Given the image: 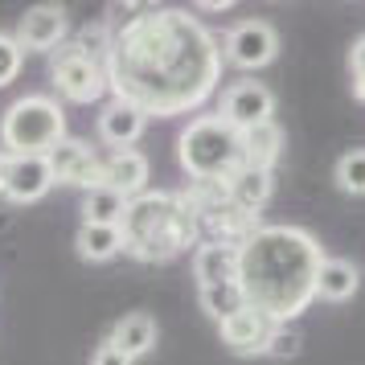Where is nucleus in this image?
I'll return each mask as SVG.
<instances>
[{"instance_id": "obj_23", "label": "nucleus", "mask_w": 365, "mask_h": 365, "mask_svg": "<svg viewBox=\"0 0 365 365\" xmlns=\"http://www.w3.org/2000/svg\"><path fill=\"white\" fill-rule=\"evenodd\" d=\"M332 181H336V189L349 193V197H365V148L345 152V156L336 160V168H332Z\"/></svg>"}, {"instance_id": "obj_7", "label": "nucleus", "mask_w": 365, "mask_h": 365, "mask_svg": "<svg viewBox=\"0 0 365 365\" xmlns=\"http://www.w3.org/2000/svg\"><path fill=\"white\" fill-rule=\"evenodd\" d=\"M275 53H279V34H275V25L271 21H238L226 41H222V58L238 70H263L275 62Z\"/></svg>"}, {"instance_id": "obj_21", "label": "nucleus", "mask_w": 365, "mask_h": 365, "mask_svg": "<svg viewBox=\"0 0 365 365\" xmlns=\"http://www.w3.org/2000/svg\"><path fill=\"white\" fill-rule=\"evenodd\" d=\"M197 304L201 312L210 316L214 324H226L230 316H238L247 304V292H242V283H217V287H197Z\"/></svg>"}, {"instance_id": "obj_5", "label": "nucleus", "mask_w": 365, "mask_h": 365, "mask_svg": "<svg viewBox=\"0 0 365 365\" xmlns=\"http://www.w3.org/2000/svg\"><path fill=\"white\" fill-rule=\"evenodd\" d=\"M62 140H66V111L50 95H21L0 115L4 156H50Z\"/></svg>"}, {"instance_id": "obj_12", "label": "nucleus", "mask_w": 365, "mask_h": 365, "mask_svg": "<svg viewBox=\"0 0 365 365\" xmlns=\"http://www.w3.org/2000/svg\"><path fill=\"white\" fill-rule=\"evenodd\" d=\"M144 128H148V111H140L135 103L128 99H111L103 103V111H99V140L107 144V148H115V152H128L144 135Z\"/></svg>"}, {"instance_id": "obj_15", "label": "nucleus", "mask_w": 365, "mask_h": 365, "mask_svg": "<svg viewBox=\"0 0 365 365\" xmlns=\"http://www.w3.org/2000/svg\"><path fill=\"white\" fill-rule=\"evenodd\" d=\"M238 263H242V247H226V242H201L197 255H193V279H197V287L238 283Z\"/></svg>"}, {"instance_id": "obj_2", "label": "nucleus", "mask_w": 365, "mask_h": 365, "mask_svg": "<svg viewBox=\"0 0 365 365\" xmlns=\"http://www.w3.org/2000/svg\"><path fill=\"white\" fill-rule=\"evenodd\" d=\"M324 250L304 226H259L242 242L238 283L255 312L275 324H292L316 299V275L324 267Z\"/></svg>"}, {"instance_id": "obj_11", "label": "nucleus", "mask_w": 365, "mask_h": 365, "mask_svg": "<svg viewBox=\"0 0 365 365\" xmlns=\"http://www.w3.org/2000/svg\"><path fill=\"white\" fill-rule=\"evenodd\" d=\"M17 41L21 50L53 53L66 46V9L62 4H34L17 21Z\"/></svg>"}, {"instance_id": "obj_3", "label": "nucleus", "mask_w": 365, "mask_h": 365, "mask_svg": "<svg viewBox=\"0 0 365 365\" xmlns=\"http://www.w3.org/2000/svg\"><path fill=\"white\" fill-rule=\"evenodd\" d=\"M123 250L140 263H168L193 242H201V217L185 193H144L128 201Z\"/></svg>"}, {"instance_id": "obj_25", "label": "nucleus", "mask_w": 365, "mask_h": 365, "mask_svg": "<svg viewBox=\"0 0 365 365\" xmlns=\"http://www.w3.org/2000/svg\"><path fill=\"white\" fill-rule=\"evenodd\" d=\"M21 66H25V50H21V41L17 37H9V34H0V91L17 78Z\"/></svg>"}, {"instance_id": "obj_16", "label": "nucleus", "mask_w": 365, "mask_h": 365, "mask_svg": "<svg viewBox=\"0 0 365 365\" xmlns=\"http://www.w3.org/2000/svg\"><path fill=\"white\" fill-rule=\"evenodd\" d=\"M226 189H230V201L242 210V214H255L259 217V210H263L267 201H271V189H275V177L271 173H263V168H238L230 181H226Z\"/></svg>"}, {"instance_id": "obj_29", "label": "nucleus", "mask_w": 365, "mask_h": 365, "mask_svg": "<svg viewBox=\"0 0 365 365\" xmlns=\"http://www.w3.org/2000/svg\"><path fill=\"white\" fill-rule=\"evenodd\" d=\"M197 9H201V13H230L234 4H230V0H201Z\"/></svg>"}, {"instance_id": "obj_9", "label": "nucleus", "mask_w": 365, "mask_h": 365, "mask_svg": "<svg viewBox=\"0 0 365 365\" xmlns=\"http://www.w3.org/2000/svg\"><path fill=\"white\" fill-rule=\"evenodd\" d=\"M50 168H53V181L86 189V193L103 185V156L91 148L86 140H74V135H66V140L50 152Z\"/></svg>"}, {"instance_id": "obj_10", "label": "nucleus", "mask_w": 365, "mask_h": 365, "mask_svg": "<svg viewBox=\"0 0 365 365\" xmlns=\"http://www.w3.org/2000/svg\"><path fill=\"white\" fill-rule=\"evenodd\" d=\"M53 168H50V156H9L4 165V197L17 201V205H34L41 201L46 193L53 189Z\"/></svg>"}, {"instance_id": "obj_30", "label": "nucleus", "mask_w": 365, "mask_h": 365, "mask_svg": "<svg viewBox=\"0 0 365 365\" xmlns=\"http://www.w3.org/2000/svg\"><path fill=\"white\" fill-rule=\"evenodd\" d=\"M4 165H9V156L0 152V189H4Z\"/></svg>"}, {"instance_id": "obj_6", "label": "nucleus", "mask_w": 365, "mask_h": 365, "mask_svg": "<svg viewBox=\"0 0 365 365\" xmlns=\"http://www.w3.org/2000/svg\"><path fill=\"white\" fill-rule=\"evenodd\" d=\"M50 74H53V86H58V95L70 103H99L111 83H107V66L99 62H91L74 41H66L62 50L50 53Z\"/></svg>"}, {"instance_id": "obj_17", "label": "nucleus", "mask_w": 365, "mask_h": 365, "mask_svg": "<svg viewBox=\"0 0 365 365\" xmlns=\"http://www.w3.org/2000/svg\"><path fill=\"white\" fill-rule=\"evenodd\" d=\"M361 287V271L349 259H324L320 275H316V299H329V304H345L357 296Z\"/></svg>"}, {"instance_id": "obj_8", "label": "nucleus", "mask_w": 365, "mask_h": 365, "mask_svg": "<svg viewBox=\"0 0 365 365\" xmlns=\"http://www.w3.org/2000/svg\"><path fill=\"white\" fill-rule=\"evenodd\" d=\"M217 115L226 119L230 128H238V132H255V128L271 123V115H275V95H271L263 83H255V78L230 83L222 91Z\"/></svg>"}, {"instance_id": "obj_19", "label": "nucleus", "mask_w": 365, "mask_h": 365, "mask_svg": "<svg viewBox=\"0 0 365 365\" xmlns=\"http://www.w3.org/2000/svg\"><path fill=\"white\" fill-rule=\"evenodd\" d=\"M279 156H283V132L275 119L263 123V128H255V132H242V165L247 168L271 173V168L279 165Z\"/></svg>"}, {"instance_id": "obj_20", "label": "nucleus", "mask_w": 365, "mask_h": 365, "mask_svg": "<svg viewBox=\"0 0 365 365\" xmlns=\"http://www.w3.org/2000/svg\"><path fill=\"white\" fill-rule=\"evenodd\" d=\"M74 250L86 263H107V259H115L123 250V230L119 226H91V222H83L78 234H74Z\"/></svg>"}, {"instance_id": "obj_27", "label": "nucleus", "mask_w": 365, "mask_h": 365, "mask_svg": "<svg viewBox=\"0 0 365 365\" xmlns=\"http://www.w3.org/2000/svg\"><path fill=\"white\" fill-rule=\"evenodd\" d=\"M349 70H353V95L365 103V34L353 41V50H349Z\"/></svg>"}, {"instance_id": "obj_14", "label": "nucleus", "mask_w": 365, "mask_h": 365, "mask_svg": "<svg viewBox=\"0 0 365 365\" xmlns=\"http://www.w3.org/2000/svg\"><path fill=\"white\" fill-rule=\"evenodd\" d=\"M103 185L107 189H115L123 193L128 201L144 197V189H148V156L144 152H111L107 160H103Z\"/></svg>"}, {"instance_id": "obj_26", "label": "nucleus", "mask_w": 365, "mask_h": 365, "mask_svg": "<svg viewBox=\"0 0 365 365\" xmlns=\"http://www.w3.org/2000/svg\"><path fill=\"white\" fill-rule=\"evenodd\" d=\"M299 345H304V336H299L296 324H275V332H271V345H267V357H296Z\"/></svg>"}, {"instance_id": "obj_24", "label": "nucleus", "mask_w": 365, "mask_h": 365, "mask_svg": "<svg viewBox=\"0 0 365 365\" xmlns=\"http://www.w3.org/2000/svg\"><path fill=\"white\" fill-rule=\"evenodd\" d=\"M111 41H115V29H111L107 21H91V25H83L78 37H74V46H78L91 62H99V66H107V58H111Z\"/></svg>"}, {"instance_id": "obj_1", "label": "nucleus", "mask_w": 365, "mask_h": 365, "mask_svg": "<svg viewBox=\"0 0 365 365\" xmlns=\"http://www.w3.org/2000/svg\"><path fill=\"white\" fill-rule=\"evenodd\" d=\"M222 41L185 9H140L111 41L107 83L148 115H185L217 91Z\"/></svg>"}, {"instance_id": "obj_22", "label": "nucleus", "mask_w": 365, "mask_h": 365, "mask_svg": "<svg viewBox=\"0 0 365 365\" xmlns=\"http://www.w3.org/2000/svg\"><path fill=\"white\" fill-rule=\"evenodd\" d=\"M123 214H128V197L107 185L91 189L83 197V222H91V226H123Z\"/></svg>"}, {"instance_id": "obj_18", "label": "nucleus", "mask_w": 365, "mask_h": 365, "mask_svg": "<svg viewBox=\"0 0 365 365\" xmlns=\"http://www.w3.org/2000/svg\"><path fill=\"white\" fill-rule=\"evenodd\" d=\"M111 345L128 357V361H135V357H144L152 345H156V320H152L148 312H132L123 316L115 329H111V336H107Z\"/></svg>"}, {"instance_id": "obj_28", "label": "nucleus", "mask_w": 365, "mask_h": 365, "mask_svg": "<svg viewBox=\"0 0 365 365\" xmlns=\"http://www.w3.org/2000/svg\"><path fill=\"white\" fill-rule=\"evenodd\" d=\"M91 365H132V361H128V357H123V353H119L115 345H111V341H103V345L95 349Z\"/></svg>"}, {"instance_id": "obj_13", "label": "nucleus", "mask_w": 365, "mask_h": 365, "mask_svg": "<svg viewBox=\"0 0 365 365\" xmlns=\"http://www.w3.org/2000/svg\"><path fill=\"white\" fill-rule=\"evenodd\" d=\"M222 329V345L238 353V357H259L267 353L271 345V332H275V320L263 312H255V308H242L238 316H230L226 324H217Z\"/></svg>"}, {"instance_id": "obj_4", "label": "nucleus", "mask_w": 365, "mask_h": 365, "mask_svg": "<svg viewBox=\"0 0 365 365\" xmlns=\"http://www.w3.org/2000/svg\"><path fill=\"white\" fill-rule=\"evenodd\" d=\"M177 156L193 181H230L242 168V132L222 115H197L177 140Z\"/></svg>"}]
</instances>
